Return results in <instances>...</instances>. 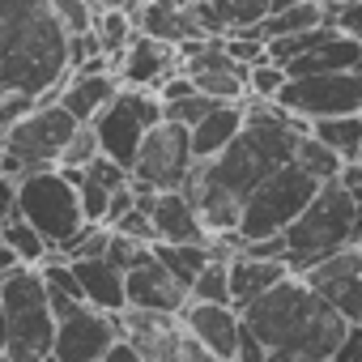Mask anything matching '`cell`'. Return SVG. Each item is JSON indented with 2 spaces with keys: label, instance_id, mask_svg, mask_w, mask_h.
<instances>
[{
  "label": "cell",
  "instance_id": "6da1fadb",
  "mask_svg": "<svg viewBox=\"0 0 362 362\" xmlns=\"http://www.w3.org/2000/svg\"><path fill=\"white\" fill-rule=\"evenodd\" d=\"M69 30L47 0H0V145L5 132L69 81Z\"/></svg>",
  "mask_w": 362,
  "mask_h": 362
},
{
  "label": "cell",
  "instance_id": "7a4b0ae2",
  "mask_svg": "<svg viewBox=\"0 0 362 362\" xmlns=\"http://www.w3.org/2000/svg\"><path fill=\"white\" fill-rule=\"evenodd\" d=\"M243 324L269 345V362H332L349 328V320L303 273H290L243 307Z\"/></svg>",
  "mask_w": 362,
  "mask_h": 362
},
{
  "label": "cell",
  "instance_id": "3957f363",
  "mask_svg": "<svg viewBox=\"0 0 362 362\" xmlns=\"http://www.w3.org/2000/svg\"><path fill=\"white\" fill-rule=\"evenodd\" d=\"M362 239V205L349 197V188L341 179L320 184V192L311 197V205L294 218V226L286 230L290 243V269L307 273L311 264L354 247Z\"/></svg>",
  "mask_w": 362,
  "mask_h": 362
},
{
  "label": "cell",
  "instance_id": "277c9868",
  "mask_svg": "<svg viewBox=\"0 0 362 362\" xmlns=\"http://www.w3.org/2000/svg\"><path fill=\"white\" fill-rule=\"evenodd\" d=\"M0 303H5L9 320V358L13 362H43L56 354V311L47 298V281L39 269H18L5 286H0Z\"/></svg>",
  "mask_w": 362,
  "mask_h": 362
},
{
  "label": "cell",
  "instance_id": "5b68a950",
  "mask_svg": "<svg viewBox=\"0 0 362 362\" xmlns=\"http://www.w3.org/2000/svg\"><path fill=\"white\" fill-rule=\"evenodd\" d=\"M81 128V119L60 103H35L9 132H5V175H35L47 166H60L64 145L73 141V132Z\"/></svg>",
  "mask_w": 362,
  "mask_h": 362
},
{
  "label": "cell",
  "instance_id": "8992f818",
  "mask_svg": "<svg viewBox=\"0 0 362 362\" xmlns=\"http://www.w3.org/2000/svg\"><path fill=\"white\" fill-rule=\"evenodd\" d=\"M320 192V179L311 170H303L298 162H286L281 170H273L269 179L247 192L243 201V239L256 243V239H273V235H286L294 226V218L311 205V197Z\"/></svg>",
  "mask_w": 362,
  "mask_h": 362
},
{
  "label": "cell",
  "instance_id": "52a82bcc",
  "mask_svg": "<svg viewBox=\"0 0 362 362\" xmlns=\"http://www.w3.org/2000/svg\"><path fill=\"white\" fill-rule=\"evenodd\" d=\"M18 214L26 222H35L43 230V239L60 252L81 226H86V209H81V192L77 184L60 170V166H47V170H35V175H22V192H18Z\"/></svg>",
  "mask_w": 362,
  "mask_h": 362
},
{
  "label": "cell",
  "instance_id": "ba28073f",
  "mask_svg": "<svg viewBox=\"0 0 362 362\" xmlns=\"http://www.w3.org/2000/svg\"><path fill=\"white\" fill-rule=\"evenodd\" d=\"M192 166H197L192 128L188 124H175V119H162L141 141V153L132 162V184L149 188V192H175V188L188 184Z\"/></svg>",
  "mask_w": 362,
  "mask_h": 362
},
{
  "label": "cell",
  "instance_id": "9c48e42d",
  "mask_svg": "<svg viewBox=\"0 0 362 362\" xmlns=\"http://www.w3.org/2000/svg\"><path fill=\"white\" fill-rule=\"evenodd\" d=\"M294 119H328V115H362V69L290 77L277 98Z\"/></svg>",
  "mask_w": 362,
  "mask_h": 362
},
{
  "label": "cell",
  "instance_id": "30bf717a",
  "mask_svg": "<svg viewBox=\"0 0 362 362\" xmlns=\"http://www.w3.org/2000/svg\"><path fill=\"white\" fill-rule=\"evenodd\" d=\"M119 337H124V324L115 311H98L81 303L73 315L56 324V358L60 362H103Z\"/></svg>",
  "mask_w": 362,
  "mask_h": 362
},
{
  "label": "cell",
  "instance_id": "8fae6325",
  "mask_svg": "<svg viewBox=\"0 0 362 362\" xmlns=\"http://www.w3.org/2000/svg\"><path fill=\"white\" fill-rule=\"evenodd\" d=\"M303 277H307L349 324H362V243H354V247H345V252H337V256L311 264Z\"/></svg>",
  "mask_w": 362,
  "mask_h": 362
},
{
  "label": "cell",
  "instance_id": "7c38bea8",
  "mask_svg": "<svg viewBox=\"0 0 362 362\" xmlns=\"http://www.w3.org/2000/svg\"><path fill=\"white\" fill-rule=\"evenodd\" d=\"M136 205L149 209L153 230H158V243H209V230L201 222V209H197V201L184 188H175V192L136 188Z\"/></svg>",
  "mask_w": 362,
  "mask_h": 362
},
{
  "label": "cell",
  "instance_id": "4fadbf2b",
  "mask_svg": "<svg viewBox=\"0 0 362 362\" xmlns=\"http://www.w3.org/2000/svg\"><path fill=\"white\" fill-rule=\"evenodd\" d=\"M179 64H184V56H179L175 43H162V39L136 30L132 43L115 56V77L132 90H158Z\"/></svg>",
  "mask_w": 362,
  "mask_h": 362
},
{
  "label": "cell",
  "instance_id": "5bb4252c",
  "mask_svg": "<svg viewBox=\"0 0 362 362\" xmlns=\"http://www.w3.org/2000/svg\"><path fill=\"white\" fill-rule=\"evenodd\" d=\"M124 286H128V307H141V311H166V315H179L188 307L192 290L179 281L158 256L141 260L136 269L124 273Z\"/></svg>",
  "mask_w": 362,
  "mask_h": 362
},
{
  "label": "cell",
  "instance_id": "9a60e30c",
  "mask_svg": "<svg viewBox=\"0 0 362 362\" xmlns=\"http://www.w3.org/2000/svg\"><path fill=\"white\" fill-rule=\"evenodd\" d=\"M188 337H197L201 345H209L214 354L230 358L239 354V337H243V311L235 303H201V298H188V307L179 311Z\"/></svg>",
  "mask_w": 362,
  "mask_h": 362
},
{
  "label": "cell",
  "instance_id": "2e32d148",
  "mask_svg": "<svg viewBox=\"0 0 362 362\" xmlns=\"http://www.w3.org/2000/svg\"><path fill=\"white\" fill-rule=\"evenodd\" d=\"M119 324H124V337H132L136 349L149 362H179V349H184V337H188V328H184V320H179V315L124 307L119 311Z\"/></svg>",
  "mask_w": 362,
  "mask_h": 362
},
{
  "label": "cell",
  "instance_id": "e0dca14e",
  "mask_svg": "<svg viewBox=\"0 0 362 362\" xmlns=\"http://www.w3.org/2000/svg\"><path fill=\"white\" fill-rule=\"evenodd\" d=\"M294 269L286 260H264V256H252V252H239L230 260V303L243 311L252 307L260 294H269L277 281H286Z\"/></svg>",
  "mask_w": 362,
  "mask_h": 362
},
{
  "label": "cell",
  "instance_id": "ac0fdd59",
  "mask_svg": "<svg viewBox=\"0 0 362 362\" xmlns=\"http://www.w3.org/2000/svg\"><path fill=\"white\" fill-rule=\"evenodd\" d=\"M124 90V81L115 73H69V81L60 86V103L81 119L94 124V115Z\"/></svg>",
  "mask_w": 362,
  "mask_h": 362
},
{
  "label": "cell",
  "instance_id": "d6986e66",
  "mask_svg": "<svg viewBox=\"0 0 362 362\" xmlns=\"http://www.w3.org/2000/svg\"><path fill=\"white\" fill-rule=\"evenodd\" d=\"M77 277H81V290H86V303L98 307V311H124L128 307V286H124V269L111 264L107 256H94V260H73Z\"/></svg>",
  "mask_w": 362,
  "mask_h": 362
},
{
  "label": "cell",
  "instance_id": "ffe728a7",
  "mask_svg": "<svg viewBox=\"0 0 362 362\" xmlns=\"http://www.w3.org/2000/svg\"><path fill=\"white\" fill-rule=\"evenodd\" d=\"M345 69H362V39L354 35H328L320 47L303 52L294 64H286L290 77H320V73H345Z\"/></svg>",
  "mask_w": 362,
  "mask_h": 362
},
{
  "label": "cell",
  "instance_id": "44dd1931",
  "mask_svg": "<svg viewBox=\"0 0 362 362\" xmlns=\"http://www.w3.org/2000/svg\"><path fill=\"white\" fill-rule=\"evenodd\" d=\"M243 124H247V107H243V103H222V107H214V111L192 128V153H197V162H214V158L243 132Z\"/></svg>",
  "mask_w": 362,
  "mask_h": 362
},
{
  "label": "cell",
  "instance_id": "7402d4cb",
  "mask_svg": "<svg viewBox=\"0 0 362 362\" xmlns=\"http://www.w3.org/2000/svg\"><path fill=\"white\" fill-rule=\"evenodd\" d=\"M315 26H328L324 18V0H298V5L281 9V13H269L256 35L269 43V39H281V35H303V30H315Z\"/></svg>",
  "mask_w": 362,
  "mask_h": 362
},
{
  "label": "cell",
  "instance_id": "603a6c76",
  "mask_svg": "<svg viewBox=\"0 0 362 362\" xmlns=\"http://www.w3.org/2000/svg\"><path fill=\"white\" fill-rule=\"evenodd\" d=\"M153 256L192 290L197 277L205 273V264L214 260V247H209V243H153Z\"/></svg>",
  "mask_w": 362,
  "mask_h": 362
},
{
  "label": "cell",
  "instance_id": "cb8c5ba5",
  "mask_svg": "<svg viewBox=\"0 0 362 362\" xmlns=\"http://www.w3.org/2000/svg\"><path fill=\"white\" fill-rule=\"evenodd\" d=\"M311 132L337 149L345 162H362V115H328V119H311Z\"/></svg>",
  "mask_w": 362,
  "mask_h": 362
},
{
  "label": "cell",
  "instance_id": "d4e9b609",
  "mask_svg": "<svg viewBox=\"0 0 362 362\" xmlns=\"http://www.w3.org/2000/svg\"><path fill=\"white\" fill-rule=\"evenodd\" d=\"M0 239H5V243L13 247V256H18L26 269H39V264L56 252V247L43 239V230H39L35 222H26L22 214H18V218H9L5 226H0Z\"/></svg>",
  "mask_w": 362,
  "mask_h": 362
},
{
  "label": "cell",
  "instance_id": "484cf974",
  "mask_svg": "<svg viewBox=\"0 0 362 362\" xmlns=\"http://www.w3.org/2000/svg\"><path fill=\"white\" fill-rule=\"evenodd\" d=\"M294 162L303 166V170H311L320 184H328V179H341V166H345V158L337 153V149H328L311 128L298 136V149H294Z\"/></svg>",
  "mask_w": 362,
  "mask_h": 362
},
{
  "label": "cell",
  "instance_id": "4316f807",
  "mask_svg": "<svg viewBox=\"0 0 362 362\" xmlns=\"http://www.w3.org/2000/svg\"><path fill=\"white\" fill-rule=\"evenodd\" d=\"M94 30H98L103 52L115 60V56L132 43V35H136V18H132L128 9H103V13H98V22H94Z\"/></svg>",
  "mask_w": 362,
  "mask_h": 362
},
{
  "label": "cell",
  "instance_id": "83f0119b",
  "mask_svg": "<svg viewBox=\"0 0 362 362\" xmlns=\"http://www.w3.org/2000/svg\"><path fill=\"white\" fill-rule=\"evenodd\" d=\"M214 5H218V18H222L226 35L230 30H252L273 13L269 0H214Z\"/></svg>",
  "mask_w": 362,
  "mask_h": 362
},
{
  "label": "cell",
  "instance_id": "f1b7e54d",
  "mask_svg": "<svg viewBox=\"0 0 362 362\" xmlns=\"http://www.w3.org/2000/svg\"><path fill=\"white\" fill-rule=\"evenodd\" d=\"M192 298H201V303H230V260L214 256L205 264V273L197 277Z\"/></svg>",
  "mask_w": 362,
  "mask_h": 362
},
{
  "label": "cell",
  "instance_id": "f546056e",
  "mask_svg": "<svg viewBox=\"0 0 362 362\" xmlns=\"http://www.w3.org/2000/svg\"><path fill=\"white\" fill-rule=\"evenodd\" d=\"M286 81H290V73H286L281 64L260 60V64H252V73H247V94H252V98H269V103H277L281 90H286Z\"/></svg>",
  "mask_w": 362,
  "mask_h": 362
},
{
  "label": "cell",
  "instance_id": "4dcf8cb0",
  "mask_svg": "<svg viewBox=\"0 0 362 362\" xmlns=\"http://www.w3.org/2000/svg\"><path fill=\"white\" fill-rule=\"evenodd\" d=\"M47 5H52V13L60 18V26H64L69 35H86V30H94V22H98L94 0H47Z\"/></svg>",
  "mask_w": 362,
  "mask_h": 362
},
{
  "label": "cell",
  "instance_id": "1f68e13d",
  "mask_svg": "<svg viewBox=\"0 0 362 362\" xmlns=\"http://www.w3.org/2000/svg\"><path fill=\"white\" fill-rule=\"evenodd\" d=\"M103 153V141H98V132H94V124H81L77 132H73V141L64 145V158H60V166H90L94 158Z\"/></svg>",
  "mask_w": 362,
  "mask_h": 362
},
{
  "label": "cell",
  "instance_id": "d6a6232c",
  "mask_svg": "<svg viewBox=\"0 0 362 362\" xmlns=\"http://www.w3.org/2000/svg\"><path fill=\"white\" fill-rule=\"evenodd\" d=\"M214 107H222L218 98H209V94H188V98H179V103H166V119H175V124H188V128H197Z\"/></svg>",
  "mask_w": 362,
  "mask_h": 362
},
{
  "label": "cell",
  "instance_id": "836d02e7",
  "mask_svg": "<svg viewBox=\"0 0 362 362\" xmlns=\"http://www.w3.org/2000/svg\"><path fill=\"white\" fill-rule=\"evenodd\" d=\"M324 18H328V26H337L341 35L362 39V0H324Z\"/></svg>",
  "mask_w": 362,
  "mask_h": 362
},
{
  "label": "cell",
  "instance_id": "e575fe53",
  "mask_svg": "<svg viewBox=\"0 0 362 362\" xmlns=\"http://www.w3.org/2000/svg\"><path fill=\"white\" fill-rule=\"evenodd\" d=\"M153 256V247L149 243H141V239H128V235H119V230H111V247H107V260L111 264H119L124 273L128 269H136L141 260H149Z\"/></svg>",
  "mask_w": 362,
  "mask_h": 362
},
{
  "label": "cell",
  "instance_id": "d590c367",
  "mask_svg": "<svg viewBox=\"0 0 362 362\" xmlns=\"http://www.w3.org/2000/svg\"><path fill=\"white\" fill-rule=\"evenodd\" d=\"M86 179H94V184H103V188H124V184H132V170L124 166V162H115V158H107V153H98L90 166H86Z\"/></svg>",
  "mask_w": 362,
  "mask_h": 362
},
{
  "label": "cell",
  "instance_id": "8d00e7d4",
  "mask_svg": "<svg viewBox=\"0 0 362 362\" xmlns=\"http://www.w3.org/2000/svg\"><path fill=\"white\" fill-rule=\"evenodd\" d=\"M111 230H119V235H128V239H141V243H149V247L158 243L153 218H149V209H141V205H136V209H128V214H124V218H119Z\"/></svg>",
  "mask_w": 362,
  "mask_h": 362
},
{
  "label": "cell",
  "instance_id": "74e56055",
  "mask_svg": "<svg viewBox=\"0 0 362 362\" xmlns=\"http://www.w3.org/2000/svg\"><path fill=\"white\" fill-rule=\"evenodd\" d=\"M77 192H81V209H86V222H103V226H107L111 188H103V184H94V179H86V184H81Z\"/></svg>",
  "mask_w": 362,
  "mask_h": 362
},
{
  "label": "cell",
  "instance_id": "f35d334b",
  "mask_svg": "<svg viewBox=\"0 0 362 362\" xmlns=\"http://www.w3.org/2000/svg\"><path fill=\"white\" fill-rule=\"evenodd\" d=\"M153 94H158L162 103H179V98L197 94V81H192V73H184V64H179V69H175V73H170V77H166Z\"/></svg>",
  "mask_w": 362,
  "mask_h": 362
},
{
  "label": "cell",
  "instance_id": "ab89813d",
  "mask_svg": "<svg viewBox=\"0 0 362 362\" xmlns=\"http://www.w3.org/2000/svg\"><path fill=\"white\" fill-rule=\"evenodd\" d=\"M18 192H22V179L18 175H0V226L9 218H18Z\"/></svg>",
  "mask_w": 362,
  "mask_h": 362
},
{
  "label": "cell",
  "instance_id": "60d3db41",
  "mask_svg": "<svg viewBox=\"0 0 362 362\" xmlns=\"http://www.w3.org/2000/svg\"><path fill=\"white\" fill-rule=\"evenodd\" d=\"M235 362H269V345L243 324V337H239V354H235Z\"/></svg>",
  "mask_w": 362,
  "mask_h": 362
},
{
  "label": "cell",
  "instance_id": "b9f144b4",
  "mask_svg": "<svg viewBox=\"0 0 362 362\" xmlns=\"http://www.w3.org/2000/svg\"><path fill=\"white\" fill-rule=\"evenodd\" d=\"M332 362H362V324H349V328H345V337H341Z\"/></svg>",
  "mask_w": 362,
  "mask_h": 362
},
{
  "label": "cell",
  "instance_id": "7bdbcfd3",
  "mask_svg": "<svg viewBox=\"0 0 362 362\" xmlns=\"http://www.w3.org/2000/svg\"><path fill=\"white\" fill-rule=\"evenodd\" d=\"M179 362H230L222 354H214L209 345H201L197 337H184V349H179Z\"/></svg>",
  "mask_w": 362,
  "mask_h": 362
},
{
  "label": "cell",
  "instance_id": "ee69618b",
  "mask_svg": "<svg viewBox=\"0 0 362 362\" xmlns=\"http://www.w3.org/2000/svg\"><path fill=\"white\" fill-rule=\"evenodd\" d=\"M103 362H149V358L136 349V341H132V337H119V341L107 349V358H103Z\"/></svg>",
  "mask_w": 362,
  "mask_h": 362
},
{
  "label": "cell",
  "instance_id": "f6af8a7d",
  "mask_svg": "<svg viewBox=\"0 0 362 362\" xmlns=\"http://www.w3.org/2000/svg\"><path fill=\"white\" fill-rule=\"evenodd\" d=\"M341 184H345L349 197L362 205V162H345V166H341Z\"/></svg>",
  "mask_w": 362,
  "mask_h": 362
},
{
  "label": "cell",
  "instance_id": "bcb514c9",
  "mask_svg": "<svg viewBox=\"0 0 362 362\" xmlns=\"http://www.w3.org/2000/svg\"><path fill=\"white\" fill-rule=\"evenodd\" d=\"M18 269H22V260L13 256V247H9L5 239H0V286H5V281H9V277L18 273Z\"/></svg>",
  "mask_w": 362,
  "mask_h": 362
},
{
  "label": "cell",
  "instance_id": "7dc6e473",
  "mask_svg": "<svg viewBox=\"0 0 362 362\" xmlns=\"http://www.w3.org/2000/svg\"><path fill=\"white\" fill-rule=\"evenodd\" d=\"M0 354H9V320H5V303H0Z\"/></svg>",
  "mask_w": 362,
  "mask_h": 362
},
{
  "label": "cell",
  "instance_id": "c3c4849f",
  "mask_svg": "<svg viewBox=\"0 0 362 362\" xmlns=\"http://www.w3.org/2000/svg\"><path fill=\"white\" fill-rule=\"evenodd\" d=\"M273 5V13H281V9H290V5H298V0H269Z\"/></svg>",
  "mask_w": 362,
  "mask_h": 362
},
{
  "label": "cell",
  "instance_id": "681fc988",
  "mask_svg": "<svg viewBox=\"0 0 362 362\" xmlns=\"http://www.w3.org/2000/svg\"><path fill=\"white\" fill-rule=\"evenodd\" d=\"M0 175H5V145H0Z\"/></svg>",
  "mask_w": 362,
  "mask_h": 362
},
{
  "label": "cell",
  "instance_id": "f907efd6",
  "mask_svg": "<svg viewBox=\"0 0 362 362\" xmlns=\"http://www.w3.org/2000/svg\"><path fill=\"white\" fill-rule=\"evenodd\" d=\"M43 362H60V358H56V354H47V358H43Z\"/></svg>",
  "mask_w": 362,
  "mask_h": 362
},
{
  "label": "cell",
  "instance_id": "816d5d0a",
  "mask_svg": "<svg viewBox=\"0 0 362 362\" xmlns=\"http://www.w3.org/2000/svg\"><path fill=\"white\" fill-rule=\"evenodd\" d=\"M0 362H13V358H9V354H0Z\"/></svg>",
  "mask_w": 362,
  "mask_h": 362
},
{
  "label": "cell",
  "instance_id": "f5cc1de1",
  "mask_svg": "<svg viewBox=\"0 0 362 362\" xmlns=\"http://www.w3.org/2000/svg\"><path fill=\"white\" fill-rule=\"evenodd\" d=\"M358 243H362V239H358Z\"/></svg>",
  "mask_w": 362,
  "mask_h": 362
}]
</instances>
